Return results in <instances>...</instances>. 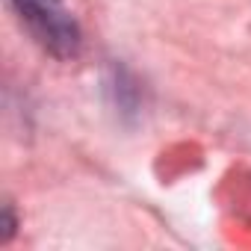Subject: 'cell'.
Masks as SVG:
<instances>
[{"mask_svg":"<svg viewBox=\"0 0 251 251\" xmlns=\"http://www.w3.org/2000/svg\"><path fill=\"white\" fill-rule=\"evenodd\" d=\"M12 6H15L18 18L24 21V27L33 33V39L45 50H50L59 59L77 56L80 27L68 12L53 6V0H12Z\"/></svg>","mask_w":251,"mask_h":251,"instance_id":"1","label":"cell"},{"mask_svg":"<svg viewBox=\"0 0 251 251\" xmlns=\"http://www.w3.org/2000/svg\"><path fill=\"white\" fill-rule=\"evenodd\" d=\"M12 230H15V219H12V210L6 207V213H3V242H9Z\"/></svg>","mask_w":251,"mask_h":251,"instance_id":"2","label":"cell"}]
</instances>
